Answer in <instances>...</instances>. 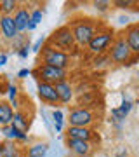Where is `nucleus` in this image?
<instances>
[{"mask_svg": "<svg viewBox=\"0 0 139 157\" xmlns=\"http://www.w3.org/2000/svg\"><path fill=\"white\" fill-rule=\"evenodd\" d=\"M70 28L73 32L77 45L87 47L92 37L99 32V23H96L94 19H89V17H80V19H73L70 23Z\"/></svg>", "mask_w": 139, "mask_h": 157, "instance_id": "nucleus-1", "label": "nucleus"}, {"mask_svg": "<svg viewBox=\"0 0 139 157\" xmlns=\"http://www.w3.org/2000/svg\"><path fill=\"white\" fill-rule=\"evenodd\" d=\"M49 45L63 51V52H68V54L77 49V42H75V37H73L70 25H63L59 28H56L52 32V35L49 37Z\"/></svg>", "mask_w": 139, "mask_h": 157, "instance_id": "nucleus-2", "label": "nucleus"}, {"mask_svg": "<svg viewBox=\"0 0 139 157\" xmlns=\"http://www.w3.org/2000/svg\"><path fill=\"white\" fill-rule=\"evenodd\" d=\"M40 59H42V65L63 68V70H68V67L71 65V56L68 52H63L49 44L44 45V49L40 51Z\"/></svg>", "mask_w": 139, "mask_h": 157, "instance_id": "nucleus-3", "label": "nucleus"}, {"mask_svg": "<svg viewBox=\"0 0 139 157\" xmlns=\"http://www.w3.org/2000/svg\"><path fill=\"white\" fill-rule=\"evenodd\" d=\"M108 56H110L111 63H117V65H130L132 61V51L129 49L125 37L122 35H115V40L111 44L110 51H108Z\"/></svg>", "mask_w": 139, "mask_h": 157, "instance_id": "nucleus-4", "label": "nucleus"}, {"mask_svg": "<svg viewBox=\"0 0 139 157\" xmlns=\"http://www.w3.org/2000/svg\"><path fill=\"white\" fill-rule=\"evenodd\" d=\"M113 40H115V33H113V30H99V32L92 37V40L89 42L87 51H89L92 56L108 54V51H110Z\"/></svg>", "mask_w": 139, "mask_h": 157, "instance_id": "nucleus-5", "label": "nucleus"}, {"mask_svg": "<svg viewBox=\"0 0 139 157\" xmlns=\"http://www.w3.org/2000/svg\"><path fill=\"white\" fill-rule=\"evenodd\" d=\"M31 73L38 78V82H47V84H52V86H56L57 82L68 78V70L49 67V65H38Z\"/></svg>", "mask_w": 139, "mask_h": 157, "instance_id": "nucleus-6", "label": "nucleus"}, {"mask_svg": "<svg viewBox=\"0 0 139 157\" xmlns=\"http://www.w3.org/2000/svg\"><path fill=\"white\" fill-rule=\"evenodd\" d=\"M94 122V115L89 108L85 107H77L71 108L68 113V126L75 128H90V124Z\"/></svg>", "mask_w": 139, "mask_h": 157, "instance_id": "nucleus-7", "label": "nucleus"}, {"mask_svg": "<svg viewBox=\"0 0 139 157\" xmlns=\"http://www.w3.org/2000/svg\"><path fill=\"white\" fill-rule=\"evenodd\" d=\"M37 94H38V98L44 101V103H47V105H57V103H59L56 87L52 84L38 82V84H37Z\"/></svg>", "mask_w": 139, "mask_h": 157, "instance_id": "nucleus-8", "label": "nucleus"}, {"mask_svg": "<svg viewBox=\"0 0 139 157\" xmlns=\"http://www.w3.org/2000/svg\"><path fill=\"white\" fill-rule=\"evenodd\" d=\"M125 42H127L129 49L132 51L134 56H139V23H132L129 25L125 32H123Z\"/></svg>", "mask_w": 139, "mask_h": 157, "instance_id": "nucleus-9", "label": "nucleus"}, {"mask_svg": "<svg viewBox=\"0 0 139 157\" xmlns=\"http://www.w3.org/2000/svg\"><path fill=\"white\" fill-rule=\"evenodd\" d=\"M56 87V93H57V98H59V103L63 105H68L70 101L73 100V94H75V87L70 80H61V82H57L54 86Z\"/></svg>", "mask_w": 139, "mask_h": 157, "instance_id": "nucleus-10", "label": "nucleus"}, {"mask_svg": "<svg viewBox=\"0 0 139 157\" xmlns=\"http://www.w3.org/2000/svg\"><path fill=\"white\" fill-rule=\"evenodd\" d=\"M130 110H132V101L129 100V98H123V101L120 103V107L111 108V121L117 124V126H120V124L127 119Z\"/></svg>", "mask_w": 139, "mask_h": 157, "instance_id": "nucleus-11", "label": "nucleus"}, {"mask_svg": "<svg viewBox=\"0 0 139 157\" xmlns=\"http://www.w3.org/2000/svg\"><path fill=\"white\" fill-rule=\"evenodd\" d=\"M66 138L68 140H80V141H92L94 138V131L90 128H75V126H68L66 129Z\"/></svg>", "mask_w": 139, "mask_h": 157, "instance_id": "nucleus-12", "label": "nucleus"}, {"mask_svg": "<svg viewBox=\"0 0 139 157\" xmlns=\"http://www.w3.org/2000/svg\"><path fill=\"white\" fill-rule=\"evenodd\" d=\"M0 33H2V37L5 40H11V42L19 35L12 16H2V21H0Z\"/></svg>", "mask_w": 139, "mask_h": 157, "instance_id": "nucleus-13", "label": "nucleus"}, {"mask_svg": "<svg viewBox=\"0 0 139 157\" xmlns=\"http://www.w3.org/2000/svg\"><path fill=\"white\" fill-rule=\"evenodd\" d=\"M66 147L75 157H87L90 154V145L89 141H80V140H68L66 138Z\"/></svg>", "mask_w": 139, "mask_h": 157, "instance_id": "nucleus-14", "label": "nucleus"}, {"mask_svg": "<svg viewBox=\"0 0 139 157\" xmlns=\"http://www.w3.org/2000/svg\"><path fill=\"white\" fill-rule=\"evenodd\" d=\"M12 17H14V23H16L17 33H26L28 23H30V11H28V7L19 6V9L14 12Z\"/></svg>", "mask_w": 139, "mask_h": 157, "instance_id": "nucleus-15", "label": "nucleus"}, {"mask_svg": "<svg viewBox=\"0 0 139 157\" xmlns=\"http://www.w3.org/2000/svg\"><path fill=\"white\" fill-rule=\"evenodd\" d=\"M12 119H14V110H12V105L9 103V101H2V100H0V128L11 126Z\"/></svg>", "mask_w": 139, "mask_h": 157, "instance_id": "nucleus-16", "label": "nucleus"}, {"mask_svg": "<svg viewBox=\"0 0 139 157\" xmlns=\"http://www.w3.org/2000/svg\"><path fill=\"white\" fill-rule=\"evenodd\" d=\"M2 133L9 141H28V133H21L19 129H16L14 126H5V128H0Z\"/></svg>", "mask_w": 139, "mask_h": 157, "instance_id": "nucleus-17", "label": "nucleus"}, {"mask_svg": "<svg viewBox=\"0 0 139 157\" xmlns=\"http://www.w3.org/2000/svg\"><path fill=\"white\" fill-rule=\"evenodd\" d=\"M49 143H45V141H37L33 145L28 147L26 150V157H45L49 154Z\"/></svg>", "mask_w": 139, "mask_h": 157, "instance_id": "nucleus-18", "label": "nucleus"}, {"mask_svg": "<svg viewBox=\"0 0 139 157\" xmlns=\"http://www.w3.org/2000/svg\"><path fill=\"white\" fill-rule=\"evenodd\" d=\"M12 126L16 129H19L21 133H28V129H30V119L26 117L24 112L16 110L14 112V119H12Z\"/></svg>", "mask_w": 139, "mask_h": 157, "instance_id": "nucleus-19", "label": "nucleus"}, {"mask_svg": "<svg viewBox=\"0 0 139 157\" xmlns=\"http://www.w3.org/2000/svg\"><path fill=\"white\" fill-rule=\"evenodd\" d=\"M17 0H0V14L2 16H14V12L19 9Z\"/></svg>", "mask_w": 139, "mask_h": 157, "instance_id": "nucleus-20", "label": "nucleus"}, {"mask_svg": "<svg viewBox=\"0 0 139 157\" xmlns=\"http://www.w3.org/2000/svg\"><path fill=\"white\" fill-rule=\"evenodd\" d=\"M0 157H17V147L14 141H0Z\"/></svg>", "mask_w": 139, "mask_h": 157, "instance_id": "nucleus-21", "label": "nucleus"}, {"mask_svg": "<svg viewBox=\"0 0 139 157\" xmlns=\"http://www.w3.org/2000/svg\"><path fill=\"white\" fill-rule=\"evenodd\" d=\"M50 119H52V126H54L56 133H61L64 128V113L61 110H52L50 112Z\"/></svg>", "mask_w": 139, "mask_h": 157, "instance_id": "nucleus-22", "label": "nucleus"}, {"mask_svg": "<svg viewBox=\"0 0 139 157\" xmlns=\"http://www.w3.org/2000/svg\"><path fill=\"white\" fill-rule=\"evenodd\" d=\"M108 63H111L110 56H108V54H101V56H94V59H92V67L94 68H104Z\"/></svg>", "mask_w": 139, "mask_h": 157, "instance_id": "nucleus-23", "label": "nucleus"}, {"mask_svg": "<svg viewBox=\"0 0 139 157\" xmlns=\"http://www.w3.org/2000/svg\"><path fill=\"white\" fill-rule=\"evenodd\" d=\"M28 44H30V42H28V39H26L24 33H19L16 39L12 40V47H14L16 51H19L21 47H24V45H28Z\"/></svg>", "mask_w": 139, "mask_h": 157, "instance_id": "nucleus-24", "label": "nucleus"}, {"mask_svg": "<svg viewBox=\"0 0 139 157\" xmlns=\"http://www.w3.org/2000/svg\"><path fill=\"white\" fill-rule=\"evenodd\" d=\"M92 6H94L96 11H99V12H106V11H110L111 2H108V0H96V2H92Z\"/></svg>", "mask_w": 139, "mask_h": 157, "instance_id": "nucleus-25", "label": "nucleus"}, {"mask_svg": "<svg viewBox=\"0 0 139 157\" xmlns=\"http://www.w3.org/2000/svg\"><path fill=\"white\" fill-rule=\"evenodd\" d=\"M7 96H9L11 103L19 98V91H17V86L16 84H12V82H11V84H7Z\"/></svg>", "mask_w": 139, "mask_h": 157, "instance_id": "nucleus-26", "label": "nucleus"}, {"mask_svg": "<svg viewBox=\"0 0 139 157\" xmlns=\"http://www.w3.org/2000/svg\"><path fill=\"white\" fill-rule=\"evenodd\" d=\"M42 17H44V11L42 9H33V11H30V21L33 23V25H38L42 21Z\"/></svg>", "mask_w": 139, "mask_h": 157, "instance_id": "nucleus-27", "label": "nucleus"}, {"mask_svg": "<svg viewBox=\"0 0 139 157\" xmlns=\"http://www.w3.org/2000/svg\"><path fill=\"white\" fill-rule=\"evenodd\" d=\"M113 6L118 7V9H130L132 6H136V2H132V0H115Z\"/></svg>", "mask_w": 139, "mask_h": 157, "instance_id": "nucleus-28", "label": "nucleus"}, {"mask_svg": "<svg viewBox=\"0 0 139 157\" xmlns=\"http://www.w3.org/2000/svg\"><path fill=\"white\" fill-rule=\"evenodd\" d=\"M44 45H45V37H40V39H37V42L31 45V51H33L35 54H40V51L44 49Z\"/></svg>", "mask_w": 139, "mask_h": 157, "instance_id": "nucleus-29", "label": "nucleus"}, {"mask_svg": "<svg viewBox=\"0 0 139 157\" xmlns=\"http://www.w3.org/2000/svg\"><path fill=\"white\" fill-rule=\"evenodd\" d=\"M30 49H31V47H30V44L24 45V47H21V49L17 51V56L21 58V59H26V58L30 56Z\"/></svg>", "mask_w": 139, "mask_h": 157, "instance_id": "nucleus-30", "label": "nucleus"}, {"mask_svg": "<svg viewBox=\"0 0 139 157\" xmlns=\"http://www.w3.org/2000/svg\"><path fill=\"white\" fill-rule=\"evenodd\" d=\"M42 119H44V122H45V126H47V129L49 131H52V126H50V115L47 113V110H42Z\"/></svg>", "mask_w": 139, "mask_h": 157, "instance_id": "nucleus-31", "label": "nucleus"}, {"mask_svg": "<svg viewBox=\"0 0 139 157\" xmlns=\"http://www.w3.org/2000/svg\"><path fill=\"white\" fill-rule=\"evenodd\" d=\"M30 75H31V70H28V68H23V70L17 72V77L19 78H26V77H30Z\"/></svg>", "mask_w": 139, "mask_h": 157, "instance_id": "nucleus-32", "label": "nucleus"}, {"mask_svg": "<svg viewBox=\"0 0 139 157\" xmlns=\"http://www.w3.org/2000/svg\"><path fill=\"white\" fill-rule=\"evenodd\" d=\"M117 157H127V150H125V148H120V150L117 152Z\"/></svg>", "mask_w": 139, "mask_h": 157, "instance_id": "nucleus-33", "label": "nucleus"}, {"mask_svg": "<svg viewBox=\"0 0 139 157\" xmlns=\"http://www.w3.org/2000/svg\"><path fill=\"white\" fill-rule=\"evenodd\" d=\"M7 63V54H0V67H4Z\"/></svg>", "mask_w": 139, "mask_h": 157, "instance_id": "nucleus-34", "label": "nucleus"}, {"mask_svg": "<svg viewBox=\"0 0 139 157\" xmlns=\"http://www.w3.org/2000/svg\"><path fill=\"white\" fill-rule=\"evenodd\" d=\"M45 157H56V150H54V148H52V150L49 148V154H47Z\"/></svg>", "mask_w": 139, "mask_h": 157, "instance_id": "nucleus-35", "label": "nucleus"}, {"mask_svg": "<svg viewBox=\"0 0 139 157\" xmlns=\"http://www.w3.org/2000/svg\"><path fill=\"white\" fill-rule=\"evenodd\" d=\"M0 21H2V14H0Z\"/></svg>", "mask_w": 139, "mask_h": 157, "instance_id": "nucleus-36", "label": "nucleus"}, {"mask_svg": "<svg viewBox=\"0 0 139 157\" xmlns=\"http://www.w3.org/2000/svg\"><path fill=\"white\" fill-rule=\"evenodd\" d=\"M137 78H139V72H137Z\"/></svg>", "mask_w": 139, "mask_h": 157, "instance_id": "nucleus-37", "label": "nucleus"}]
</instances>
